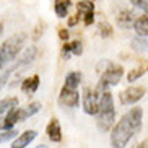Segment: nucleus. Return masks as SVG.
Wrapping results in <instances>:
<instances>
[{
  "mask_svg": "<svg viewBox=\"0 0 148 148\" xmlns=\"http://www.w3.org/2000/svg\"><path fill=\"white\" fill-rule=\"evenodd\" d=\"M98 28H99V34L103 36V38H109V36H112V26H111L108 21H99Z\"/></svg>",
  "mask_w": 148,
  "mask_h": 148,
  "instance_id": "23",
  "label": "nucleus"
},
{
  "mask_svg": "<svg viewBox=\"0 0 148 148\" xmlns=\"http://www.w3.org/2000/svg\"><path fill=\"white\" fill-rule=\"evenodd\" d=\"M77 23H78V16L75 15V16H72V18L69 20V26H75Z\"/></svg>",
  "mask_w": 148,
  "mask_h": 148,
  "instance_id": "27",
  "label": "nucleus"
},
{
  "mask_svg": "<svg viewBox=\"0 0 148 148\" xmlns=\"http://www.w3.org/2000/svg\"><path fill=\"white\" fill-rule=\"evenodd\" d=\"M25 41H26V34L16 33L0 46V69H3L8 62L15 60V57L20 54V51L25 46Z\"/></svg>",
  "mask_w": 148,
  "mask_h": 148,
  "instance_id": "3",
  "label": "nucleus"
},
{
  "mask_svg": "<svg viewBox=\"0 0 148 148\" xmlns=\"http://www.w3.org/2000/svg\"><path fill=\"white\" fill-rule=\"evenodd\" d=\"M135 148H138V147H135Z\"/></svg>",
  "mask_w": 148,
  "mask_h": 148,
  "instance_id": "31",
  "label": "nucleus"
},
{
  "mask_svg": "<svg viewBox=\"0 0 148 148\" xmlns=\"http://www.w3.org/2000/svg\"><path fill=\"white\" fill-rule=\"evenodd\" d=\"M39 111H41V103L39 101H33V103H29L28 106L20 109V121H26L31 116L38 114Z\"/></svg>",
  "mask_w": 148,
  "mask_h": 148,
  "instance_id": "15",
  "label": "nucleus"
},
{
  "mask_svg": "<svg viewBox=\"0 0 148 148\" xmlns=\"http://www.w3.org/2000/svg\"><path fill=\"white\" fill-rule=\"evenodd\" d=\"M83 109L88 116L98 114V111H99V96H98L96 90L85 88V91H83Z\"/></svg>",
  "mask_w": 148,
  "mask_h": 148,
  "instance_id": "6",
  "label": "nucleus"
},
{
  "mask_svg": "<svg viewBox=\"0 0 148 148\" xmlns=\"http://www.w3.org/2000/svg\"><path fill=\"white\" fill-rule=\"evenodd\" d=\"M134 29L138 36H143V38H148V15H142L135 20Z\"/></svg>",
  "mask_w": 148,
  "mask_h": 148,
  "instance_id": "16",
  "label": "nucleus"
},
{
  "mask_svg": "<svg viewBox=\"0 0 148 148\" xmlns=\"http://www.w3.org/2000/svg\"><path fill=\"white\" fill-rule=\"evenodd\" d=\"M46 132H47V137L51 138V142H56L59 143L62 140V130H60V124L57 119H51V122L46 127Z\"/></svg>",
  "mask_w": 148,
  "mask_h": 148,
  "instance_id": "12",
  "label": "nucleus"
},
{
  "mask_svg": "<svg viewBox=\"0 0 148 148\" xmlns=\"http://www.w3.org/2000/svg\"><path fill=\"white\" fill-rule=\"evenodd\" d=\"M80 82H82V73L80 72H70L65 77V86L73 88V90H78Z\"/></svg>",
  "mask_w": 148,
  "mask_h": 148,
  "instance_id": "19",
  "label": "nucleus"
},
{
  "mask_svg": "<svg viewBox=\"0 0 148 148\" xmlns=\"http://www.w3.org/2000/svg\"><path fill=\"white\" fill-rule=\"evenodd\" d=\"M36 137H38V132L36 130H25L20 137H16V138L13 140L12 148H26Z\"/></svg>",
  "mask_w": 148,
  "mask_h": 148,
  "instance_id": "10",
  "label": "nucleus"
},
{
  "mask_svg": "<svg viewBox=\"0 0 148 148\" xmlns=\"http://www.w3.org/2000/svg\"><path fill=\"white\" fill-rule=\"evenodd\" d=\"M130 3L134 7H137V8L143 10L145 13L148 15V0H130Z\"/></svg>",
  "mask_w": 148,
  "mask_h": 148,
  "instance_id": "25",
  "label": "nucleus"
},
{
  "mask_svg": "<svg viewBox=\"0 0 148 148\" xmlns=\"http://www.w3.org/2000/svg\"><path fill=\"white\" fill-rule=\"evenodd\" d=\"M143 96H145V88H142V86H129L119 95V98H121V104H124V106L129 104L130 106V104L138 103Z\"/></svg>",
  "mask_w": 148,
  "mask_h": 148,
  "instance_id": "8",
  "label": "nucleus"
},
{
  "mask_svg": "<svg viewBox=\"0 0 148 148\" xmlns=\"http://www.w3.org/2000/svg\"><path fill=\"white\" fill-rule=\"evenodd\" d=\"M18 106V98H7V99H0V116L7 114L10 109Z\"/></svg>",
  "mask_w": 148,
  "mask_h": 148,
  "instance_id": "20",
  "label": "nucleus"
},
{
  "mask_svg": "<svg viewBox=\"0 0 148 148\" xmlns=\"http://www.w3.org/2000/svg\"><path fill=\"white\" fill-rule=\"evenodd\" d=\"M143 125V111L142 108H134L121 117V121L112 127L111 145L112 148H125L134 135L142 130Z\"/></svg>",
  "mask_w": 148,
  "mask_h": 148,
  "instance_id": "1",
  "label": "nucleus"
},
{
  "mask_svg": "<svg viewBox=\"0 0 148 148\" xmlns=\"http://www.w3.org/2000/svg\"><path fill=\"white\" fill-rule=\"evenodd\" d=\"M96 93L99 96V111L96 114V124H98L99 130L108 132L114 127V119H116L112 95L108 88H101V86H96Z\"/></svg>",
  "mask_w": 148,
  "mask_h": 148,
  "instance_id": "2",
  "label": "nucleus"
},
{
  "mask_svg": "<svg viewBox=\"0 0 148 148\" xmlns=\"http://www.w3.org/2000/svg\"><path fill=\"white\" fill-rule=\"evenodd\" d=\"M59 38H60L62 41H69L70 38V33L67 29H59Z\"/></svg>",
  "mask_w": 148,
  "mask_h": 148,
  "instance_id": "26",
  "label": "nucleus"
},
{
  "mask_svg": "<svg viewBox=\"0 0 148 148\" xmlns=\"http://www.w3.org/2000/svg\"><path fill=\"white\" fill-rule=\"evenodd\" d=\"M122 77H124V69H122V65L109 62L108 69L103 70V75H101L99 82H98V86H101V88L114 86V85H117L121 82Z\"/></svg>",
  "mask_w": 148,
  "mask_h": 148,
  "instance_id": "5",
  "label": "nucleus"
},
{
  "mask_svg": "<svg viewBox=\"0 0 148 148\" xmlns=\"http://www.w3.org/2000/svg\"><path fill=\"white\" fill-rule=\"evenodd\" d=\"M138 148H148V143H143V145H140Z\"/></svg>",
  "mask_w": 148,
  "mask_h": 148,
  "instance_id": "29",
  "label": "nucleus"
},
{
  "mask_svg": "<svg viewBox=\"0 0 148 148\" xmlns=\"http://www.w3.org/2000/svg\"><path fill=\"white\" fill-rule=\"evenodd\" d=\"M36 56H38V49L34 47V46H31V47H28L26 51H25V54H23V57L20 59V60L15 64L13 67H10V69H7L3 72V73H0V90L8 83V80H10V77L16 72L18 69H21V67H25V65H28V64H31V62L36 59Z\"/></svg>",
  "mask_w": 148,
  "mask_h": 148,
  "instance_id": "4",
  "label": "nucleus"
},
{
  "mask_svg": "<svg viewBox=\"0 0 148 148\" xmlns=\"http://www.w3.org/2000/svg\"><path fill=\"white\" fill-rule=\"evenodd\" d=\"M39 75H33V77H29V78H25V82L21 83V90L25 93H29V95H33V93L39 88Z\"/></svg>",
  "mask_w": 148,
  "mask_h": 148,
  "instance_id": "17",
  "label": "nucleus"
},
{
  "mask_svg": "<svg viewBox=\"0 0 148 148\" xmlns=\"http://www.w3.org/2000/svg\"><path fill=\"white\" fill-rule=\"evenodd\" d=\"M70 7H72V2H70V0H56V3H54L56 15L59 18H65L67 15H69Z\"/></svg>",
  "mask_w": 148,
  "mask_h": 148,
  "instance_id": "18",
  "label": "nucleus"
},
{
  "mask_svg": "<svg viewBox=\"0 0 148 148\" xmlns=\"http://www.w3.org/2000/svg\"><path fill=\"white\" fill-rule=\"evenodd\" d=\"M36 148H47V145H38Z\"/></svg>",
  "mask_w": 148,
  "mask_h": 148,
  "instance_id": "30",
  "label": "nucleus"
},
{
  "mask_svg": "<svg viewBox=\"0 0 148 148\" xmlns=\"http://www.w3.org/2000/svg\"><path fill=\"white\" fill-rule=\"evenodd\" d=\"M143 75H145V69L143 67H137V69H134V70L129 72V75H127V82L134 83V82H137L140 77H143Z\"/></svg>",
  "mask_w": 148,
  "mask_h": 148,
  "instance_id": "22",
  "label": "nucleus"
},
{
  "mask_svg": "<svg viewBox=\"0 0 148 148\" xmlns=\"http://www.w3.org/2000/svg\"><path fill=\"white\" fill-rule=\"evenodd\" d=\"M132 47L137 52H148V41L145 39L143 36H140V38L132 41Z\"/></svg>",
  "mask_w": 148,
  "mask_h": 148,
  "instance_id": "21",
  "label": "nucleus"
},
{
  "mask_svg": "<svg viewBox=\"0 0 148 148\" xmlns=\"http://www.w3.org/2000/svg\"><path fill=\"white\" fill-rule=\"evenodd\" d=\"M18 121H20V109L13 108L7 112V116H5V119H3V122H2L0 127H2L3 130H10V129H13V125Z\"/></svg>",
  "mask_w": 148,
  "mask_h": 148,
  "instance_id": "14",
  "label": "nucleus"
},
{
  "mask_svg": "<svg viewBox=\"0 0 148 148\" xmlns=\"http://www.w3.org/2000/svg\"><path fill=\"white\" fill-rule=\"evenodd\" d=\"M82 52H83L82 41L67 42V44H64V47H62V57H64V59H69L72 54H73V56H82Z\"/></svg>",
  "mask_w": 148,
  "mask_h": 148,
  "instance_id": "13",
  "label": "nucleus"
},
{
  "mask_svg": "<svg viewBox=\"0 0 148 148\" xmlns=\"http://www.w3.org/2000/svg\"><path fill=\"white\" fill-rule=\"evenodd\" d=\"M77 16L78 20H83V23L90 26L95 23V3L91 0H82L77 3Z\"/></svg>",
  "mask_w": 148,
  "mask_h": 148,
  "instance_id": "7",
  "label": "nucleus"
},
{
  "mask_svg": "<svg viewBox=\"0 0 148 148\" xmlns=\"http://www.w3.org/2000/svg\"><path fill=\"white\" fill-rule=\"evenodd\" d=\"M59 103L65 108H77L80 103L78 90H73V88H69L64 85V88L60 90V95H59Z\"/></svg>",
  "mask_w": 148,
  "mask_h": 148,
  "instance_id": "9",
  "label": "nucleus"
},
{
  "mask_svg": "<svg viewBox=\"0 0 148 148\" xmlns=\"http://www.w3.org/2000/svg\"><path fill=\"white\" fill-rule=\"evenodd\" d=\"M2 33H3V25L0 23V36H2Z\"/></svg>",
  "mask_w": 148,
  "mask_h": 148,
  "instance_id": "28",
  "label": "nucleus"
},
{
  "mask_svg": "<svg viewBox=\"0 0 148 148\" xmlns=\"http://www.w3.org/2000/svg\"><path fill=\"white\" fill-rule=\"evenodd\" d=\"M18 132L15 130V129H10V130H5L0 134V143H5V142H10V140L13 138V137H16Z\"/></svg>",
  "mask_w": 148,
  "mask_h": 148,
  "instance_id": "24",
  "label": "nucleus"
},
{
  "mask_svg": "<svg viewBox=\"0 0 148 148\" xmlns=\"http://www.w3.org/2000/svg\"><path fill=\"white\" fill-rule=\"evenodd\" d=\"M137 18L138 16H135L134 12H130V10H124V12H121L119 16H117V25L122 28V29H129V28H134Z\"/></svg>",
  "mask_w": 148,
  "mask_h": 148,
  "instance_id": "11",
  "label": "nucleus"
}]
</instances>
